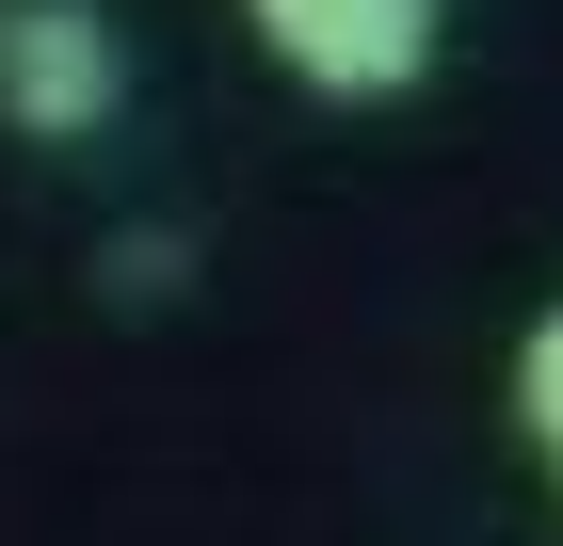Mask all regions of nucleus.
I'll return each mask as SVG.
<instances>
[{
    "label": "nucleus",
    "instance_id": "nucleus-1",
    "mask_svg": "<svg viewBox=\"0 0 563 546\" xmlns=\"http://www.w3.org/2000/svg\"><path fill=\"white\" fill-rule=\"evenodd\" d=\"M242 33H258L306 97H339V113H387V97H419V81H434V48H451V0H242Z\"/></svg>",
    "mask_w": 563,
    "mask_h": 546
},
{
    "label": "nucleus",
    "instance_id": "nucleus-2",
    "mask_svg": "<svg viewBox=\"0 0 563 546\" xmlns=\"http://www.w3.org/2000/svg\"><path fill=\"white\" fill-rule=\"evenodd\" d=\"M113 113H130L113 0H0V129L16 145H97Z\"/></svg>",
    "mask_w": 563,
    "mask_h": 546
},
{
    "label": "nucleus",
    "instance_id": "nucleus-3",
    "mask_svg": "<svg viewBox=\"0 0 563 546\" xmlns=\"http://www.w3.org/2000/svg\"><path fill=\"white\" fill-rule=\"evenodd\" d=\"M516 419H531V450H548V482H563V305L516 337Z\"/></svg>",
    "mask_w": 563,
    "mask_h": 546
}]
</instances>
